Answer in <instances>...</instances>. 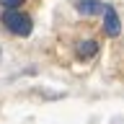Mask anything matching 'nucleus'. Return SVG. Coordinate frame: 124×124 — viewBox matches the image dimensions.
<instances>
[{
	"mask_svg": "<svg viewBox=\"0 0 124 124\" xmlns=\"http://www.w3.org/2000/svg\"><path fill=\"white\" fill-rule=\"evenodd\" d=\"M0 23L5 26V31H10L13 36H21V39L34 31L31 16H26L23 10H3L0 13Z\"/></svg>",
	"mask_w": 124,
	"mask_h": 124,
	"instance_id": "f257e3e1",
	"label": "nucleus"
},
{
	"mask_svg": "<svg viewBox=\"0 0 124 124\" xmlns=\"http://www.w3.org/2000/svg\"><path fill=\"white\" fill-rule=\"evenodd\" d=\"M103 34L111 39H116L122 34V21H119V13H116L114 5L103 3Z\"/></svg>",
	"mask_w": 124,
	"mask_h": 124,
	"instance_id": "f03ea898",
	"label": "nucleus"
},
{
	"mask_svg": "<svg viewBox=\"0 0 124 124\" xmlns=\"http://www.w3.org/2000/svg\"><path fill=\"white\" fill-rule=\"evenodd\" d=\"M96 54H98V41L96 39H80L75 44V57L78 60L85 62V60H93Z\"/></svg>",
	"mask_w": 124,
	"mask_h": 124,
	"instance_id": "7ed1b4c3",
	"label": "nucleus"
},
{
	"mask_svg": "<svg viewBox=\"0 0 124 124\" xmlns=\"http://www.w3.org/2000/svg\"><path fill=\"white\" fill-rule=\"evenodd\" d=\"M72 5H75V10L80 16H88V18L103 13V3H101V0H75Z\"/></svg>",
	"mask_w": 124,
	"mask_h": 124,
	"instance_id": "20e7f679",
	"label": "nucleus"
},
{
	"mask_svg": "<svg viewBox=\"0 0 124 124\" xmlns=\"http://www.w3.org/2000/svg\"><path fill=\"white\" fill-rule=\"evenodd\" d=\"M26 0H0V8L3 10H21Z\"/></svg>",
	"mask_w": 124,
	"mask_h": 124,
	"instance_id": "39448f33",
	"label": "nucleus"
}]
</instances>
